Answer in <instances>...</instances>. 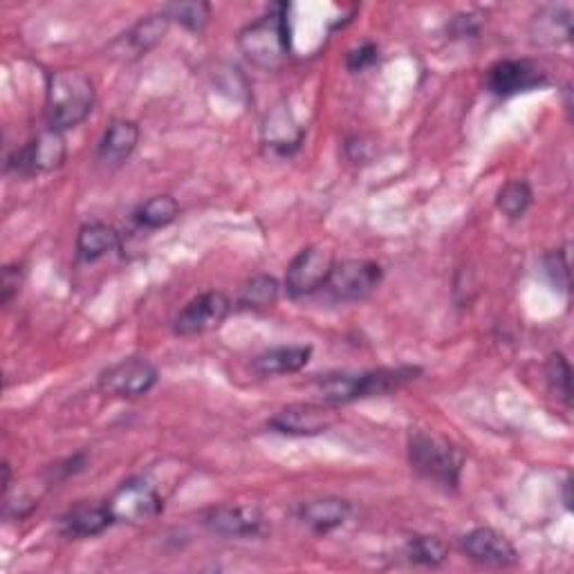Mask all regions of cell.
Returning a JSON list of instances; mask_svg holds the SVG:
<instances>
[{"label":"cell","mask_w":574,"mask_h":574,"mask_svg":"<svg viewBox=\"0 0 574 574\" xmlns=\"http://www.w3.org/2000/svg\"><path fill=\"white\" fill-rule=\"evenodd\" d=\"M95 108V84L84 70L65 68L48 76L46 120L54 131H70L84 124Z\"/></svg>","instance_id":"6da1fadb"},{"label":"cell","mask_w":574,"mask_h":574,"mask_svg":"<svg viewBox=\"0 0 574 574\" xmlns=\"http://www.w3.org/2000/svg\"><path fill=\"white\" fill-rule=\"evenodd\" d=\"M288 5L277 3L265 16L247 25L239 36V48L245 59L260 70H281L292 54Z\"/></svg>","instance_id":"7a4b0ae2"},{"label":"cell","mask_w":574,"mask_h":574,"mask_svg":"<svg viewBox=\"0 0 574 574\" xmlns=\"http://www.w3.org/2000/svg\"><path fill=\"white\" fill-rule=\"evenodd\" d=\"M419 368H377L359 375H328L319 381V393L330 404H346L364 398L389 395L415 379Z\"/></svg>","instance_id":"3957f363"},{"label":"cell","mask_w":574,"mask_h":574,"mask_svg":"<svg viewBox=\"0 0 574 574\" xmlns=\"http://www.w3.org/2000/svg\"><path fill=\"white\" fill-rule=\"evenodd\" d=\"M408 463L427 480L438 483L444 489H455L461 483L465 455L447 438L427 431H413L408 436Z\"/></svg>","instance_id":"277c9868"},{"label":"cell","mask_w":574,"mask_h":574,"mask_svg":"<svg viewBox=\"0 0 574 574\" xmlns=\"http://www.w3.org/2000/svg\"><path fill=\"white\" fill-rule=\"evenodd\" d=\"M108 508L114 523L142 525L162 514L164 501L156 487L142 478H131L112 491Z\"/></svg>","instance_id":"5b68a950"},{"label":"cell","mask_w":574,"mask_h":574,"mask_svg":"<svg viewBox=\"0 0 574 574\" xmlns=\"http://www.w3.org/2000/svg\"><path fill=\"white\" fill-rule=\"evenodd\" d=\"M334 262H337L334 254L326 247L313 245V247L301 249L288 265V272H285L288 294L298 298V296H308L326 288Z\"/></svg>","instance_id":"8992f818"},{"label":"cell","mask_w":574,"mask_h":574,"mask_svg":"<svg viewBox=\"0 0 574 574\" xmlns=\"http://www.w3.org/2000/svg\"><path fill=\"white\" fill-rule=\"evenodd\" d=\"M158 384V368L144 357H129L99 375V389L114 398H142Z\"/></svg>","instance_id":"52a82bcc"},{"label":"cell","mask_w":574,"mask_h":574,"mask_svg":"<svg viewBox=\"0 0 574 574\" xmlns=\"http://www.w3.org/2000/svg\"><path fill=\"white\" fill-rule=\"evenodd\" d=\"M65 137L61 131L46 129L38 133L32 142H27L16 156L8 160V169L16 171L19 175H34V173H50L59 169L65 160Z\"/></svg>","instance_id":"ba28073f"},{"label":"cell","mask_w":574,"mask_h":574,"mask_svg":"<svg viewBox=\"0 0 574 574\" xmlns=\"http://www.w3.org/2000/svg\"><path fill=\"white\" fill-rule=\"evenodd\" d=\"M232 313V301L222 292H203L191 298L173 319V332L180 337H194L222 326V321Z\"/></svg>","instance_id":"9c48e42d"},{"label":"cell","mask_w":574,"mask_h":574,"mask_svg":"<svg viewBox=\"0 0 574 574\" xmlns=\"http://www.w3.org/2000/svg\"><path fill=\"white\" fill-rule=\"evenodd\" d=\"M381 279L384 272L373 260H341L334 262L326 288L337 301H364L379 288Z\"/></svg>","instance_id":"30bf717a"},{"label":"cell","mask_w":574,"mask_h":574,"mask_svg":"<svg viewBox=\"0 0 574 574\" xmlns=\"http://www.w3.org/2000/svg\"><path fill=\"white\" fill-rule=\"evenodd\" d=\"M548 84L546 70L527 59H505L487 72V90L496 97H514Z\"/></svg>","instance_id":"8fae6325"},{"label":"cell","mask_w":574,"mask_h":574,"mask_svg":"<svg viewBox=\"0 0 574 574\" xmlns=\"http://www.w3.org/2000/svg\"><path fill=\"white\" fill-rule=\"evenodd\" d=\"M334 423H337V413L330 406L292 404L267 419V427L283 436L313 438L326 433Z\"/></svg>","instance_id":"7c38bea8"},{"label":"cell","mask_w":574,"mask_h":574,"mask_svg":"<svg viewBox=\"0 0 574 574\" xmlns=\"http://www.w3.org/2000/svg\"><path fill=\"white\" fill-rule=\"evenodd\" d=\"M463 552L480 563V565H491V567H510L518 561V552L514 544L493 527H476L467 532L463 541Z\"/></svg>","instance_id":"4fadbf2b"},{"label":"cell","mask_w":574,"mask_h":574,"mask_svg":"<svg viewBox=\"0 0 574 574\" xmlns=\"http://www.w3.org/2000/svg\"><path fill=\"white\" fill-rule=\"evenodd\" d=\"M205 525L220 537L249 539L258 537L265 527L260 510L245 505H218L205 514Z\"/></svg>","instance_id":"5bb4252c"},{"label":"cell","mask_w":574,"mask_h":574,"mask_svg":"<svg viewBox=\"0 0 574 574\" xmlns=\"http://www.w3.org/2000/svg\"><path fill=\"white\" fill-rule=\"evenodd\" d=\"M262 144L277 156H292V152L303 142V126H298L294 112L288 103H277L270 112L265 114L262 122Z\"/></svg>","instance_id":"9a60e30c"},{"label":"cell","mask_w":574,"mask_h":574,"mask_svg":"<svg viewBox=\"0 0 574 574\" xmlns=\"http://www.w3.org/2000/svg\"><path fill=\"white\" fill-rule=\"evenodd\" d=\"M139 144V126L131 120H112L99 142V162L108 167L124 164Z\"/></svg>","instance_id":"2e32d148"},{"label":"cell","mask_w":574,"mask_h":574,"mask_svg":"<svg viewBox=\"0 0 574 574\" xmlns=\"http://www.w3.org/2000/svg\"><path fill=\"white\" fill-rule=\"evenodd\" d=\"M114 523L108 503H80L61 518V532L74 539H90L99 537Z\"/></svg>","instance_id":"e0dca14e"},{"label":"cell","mask_w":574,"mask_h":574,"mask_svg":"<svg viewBox=\"0 0 574 574\" xmlns=\"http://www.w3.org/2000/svg\"><path fill=\"white\" fill-rule=\"evenodd\" d=\"M529 36L537 46H561L572 38V8L548 5L529 25Z\"/></svg>","instance_id":"ac0fdd59"},{"label":"cell","mask_w":574,"mask_h":574,"mask_svg":"<svg viewBox=\"0 0 574 574\" xmlns=\"http://www.w3.org/2000/svg\"><path fill=\"white\" fill-rule=\"evenodd\" d=\"M296 516L303 525H308L313 532L328 534V532L341 527L343 523L349 521L351 503L343 501V499H334V496H328V499H317V501L303 503L296 510Z\"/></svg>","instance_id":"d6986e66"},{"label":"cell","mask_w":574,"mask_h":574,"mask_svg":"<svg viewBox=\"0 0 574 574\" xmlns=\"http://www.w3.org/2000/svg\"><path fill=\"white\" fill-rule=\"evenodd\" d=\"M310 357H313V349L301 346V343H296V346H277L254 357L252 368L262 377L288 375V373H298L301 368L308 366Z\"/></svg>","instance_id":"ffe728a7"},{"label":"cell","mask_w":574,"mask_h":574,"mask_svg":"<svg viewBox=\"0 0 574 574\" xmlns=\"http://www.w3.org/2000/svg\"><path fill=\"white\" fill-rule=\"evenodd\" d=\"M169 16L164 14V12H160V14H150V16H146V19H142L139 23H135L126 34H124V38H122V41H118V44H114V46H124L122 48V54L126 57V52L131 54V57H142V54H146L150 48H156L160 41H162V38H164V34H167V29H169Z\"/></svg>","instance_id":"44dd1931"},{"label":"cell","mask_w":574,"mask_h":574,"mask_svg":"<svg viewBox=\"0 0 574 574\" xmlns=\"http://www.w3.org/2000/svg\"><path fill=\"white\" fill-rule=\"evenodd\" d=\"M114 249H120V234L114 227L106 222H88L80 229V236H76V256L82 260L93 262Z\"/></svg>","instance_id":"7402d4cb"},{"label":"cell","mask_w":574,"mask_h":574,"mask_svg":"<svg viewBox=\"0 0 574 574\" xmlns=\"http://www.w3.org/2000/svg\"><path fill=\"white\" fill-rule=\"evenodd\" d=\"M281 285L274 277H254L239 292V308L243 310H267L279 301Z\"/></svg>","instance_id":"603a6c76"},{"label":"cell","mask_w":574,"mask_h":574,"mask_svg":"<svg viewBox=\"0 0 574 574\" xmlns=\"http://www.w3.org/2000/svg\"><path fill=\"white\" fill-rule=\"evenodd\" d=\"M180 216V205L173 196H152L150 200L142 203L135 211V220L137 224L146 227V229H162L169 227L171 222H175V218Z\"/></svg>","instance_id":"cb8c5ba5"},{"label":"cell","mask_w":574,"mask_h":574,"mask_svg":"<svg viewBox=\"0 0 574 574\" xmlns=\"http://www.w3.org/2000/svg\"><path fill=\"white\" fill-rule=\"evenodd\" d=\"M529 205H532V188L525 180H510L499 191V198H496V207H499V211L512 220L523 218Z\"/></svg>","instance_id":"d4e9b609"},{"label":"cell","mask_w":574,"mask_h":574,"mask_svg":"<svg viewBox=\"0 0 574 574\" xmlns=\"http://www.w3.org/2000/svg\"><path fill=\"white\" fill-rule=\"evenodd\" d=\"M406 557L417 565H440L449 557V546L438 537H415L406 546Z\"/></svg>","instance_id":"484cf974"},{"label":"cell","mask_w":574,"mask_h":574,"mask_svg":"<svg viewBox=\"0 0 574 574\" xmlns=\"http://www.w3.org/2000/svg\"><path fill=\"white\" fill-rule=\"evenodd\" d=\"M546 375L550 381L552 393L565 404H572V370L563 353H552L546 366Z\"/></svg>","instance_id":"4316f807"},{"label":"cell","mask_w":574,"mask_h":574,"mask_svg":"<svg viewBox=\"0 0 574 574\" xmlns=\"http://www.w3.org/2000/svg\"><path fill=\"white\" fill-rule=\"evenodd\" d=\"M169 21H178L191 32H200L211 14V8L207 3H171L162 10Z\"/></svg>","instance_id":"83f0119b"},{"label":"cell","mask_w":574,"mask_h":574,"mask_svg":"<svg viewBox=\"0 0 574 574\" xmlns=\"http://www.w3.org/2000/svg\"><path fill=\"white\" fill-rule=\"evenodd\" d=\"M546 274L550 277L552 285L559 290L567 292L570 290V262H567V252L565 249H554L544 258Z\"/></svg>","instance_id":"f1b7e54d"},{"label":"cell","mask_w":574,"mask_h":574,"mask_svg":"<svg viewBox=\"0 0 574 574\" xmlns=\"http://www.w3.org/2000/svg\"><path fill=\"white\" fill-rule=\"evenodd\" d=\"M377 54H379V50L375 44H362L349 52L346 65L351 72H362L377 61Z\"/></svg>","instance_id":"f546056e"},{"label":"cell","mask_w":574,"mask_h":574,"mask_svg":"<svg viewBox=\"0 0 574 574\" xmlns=\"http://www.w3.org/2000/svg\"><path fill=\"white\" fill-rule=\"evenodd\" d=\"M23 285V267L21 265H8L3 270V303H12V298L21 292Z\"/></svg>","instance_id":"4dcf8cb0"},{"label":"cell","mask_w":574,"mask_h":574,"mask_svg":"<svg viewBox=\"0 0 574 574\" xmlns=\"http://www.w3.org/2000/svg\"><path fill=\"white\" fill-rule=\"evenodd\" d=\"M570 489H572V480L565 478V483H563V505H565L567 512L572 510V496H570Z\"/></svg>","instance_id":"1f68e13d"}]
</instances>
